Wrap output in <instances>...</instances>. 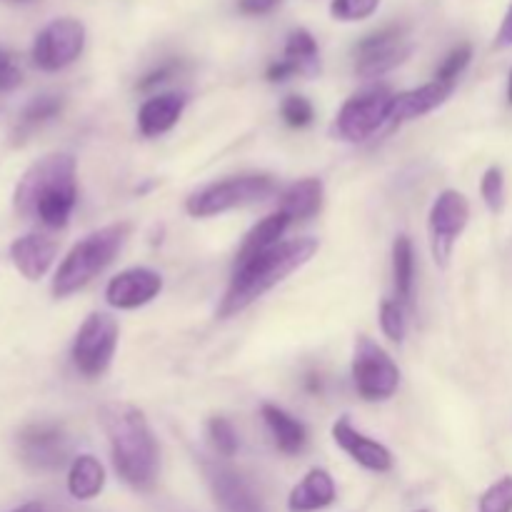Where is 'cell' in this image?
<instances>
[{
	"instance_id": "cell-2",
	"label": "cell",
	"mask_w": 512,
	"mask_h": 512,
	"mask_svg": "<svg viewBox=\"0 0 512 512\" xmlns=\"http://www.w3.org/2000/svg\"><path fill=\"white\" fill-rule=\"evenodd\" d=\"M100 425L108 435L115 473L133 490H153L160 470V450L148 418L133 403H108L100 408Z\"/></svg>"
},
{
	"instance_id": "cell-20",
	"label": "cell",
	"mask_w": 512,
	"mask_h": 512,
	"mask_svg": "<svg viewBox=\"0 0 512 512\" xmlns=\"http://www.w3.org/2000/svg\"><path fill=\"white\" fill-rule=\"evenodd\" d=\"M265 425H268L270 435H273L275 445L283 455H298L303 453L305 445H308V428L300 423L295 415H290L288 410L278 408L273 403H265L260 408Z\"/></svg>"
},
{
	"instance_id": "cell-33",
	"label": "cell",
	"mask_w": 512,
	"mask_h": 512,
	"mask_svg": "<svg viewBox=\"0 0 512 512\" xmlns=\"http://www.w3.org/2000/svg\"><path fill=\"white\" fill-rule=\"evenodd\" d=\"M280 115L290 128H308L315 118V108L303 95H288L280 105Z\"/></svg>"
},
{
	"instance_id": "cell-39",
	"label": "cell",
	"mask_w": 512,
	"mask_h": 512,
	"mask_svg": "<svg viewBox=\"0 0 512 512\" xmlns=\"http://www.w3.org/2000/svg\"><path fill=\"white\" fill-rule=\"evenodd\" d=\"M13 512H48V510H45L40 503H28V505H20V508H15Z\"/></svg>"
},
{
	"instance_id": "cell-27",
	"label": "cell",
	"mask_w": 512,
	"mask_h": 512,
	"mask_svg": "<svg viewBox=\"0 0 512 512\" xmlns=\"http://www.w3.org/2000/svg\"><path fill=\"white\" fill-rule=\"evenodd\" d=\"M208 440L220 458H233L240 448V438L233 423L228 418H220V415L208 420Z\"/></svg>"
},
{
	"instance_id": "cell-40",
	"label": "cell",
	"mask_w": 512,
	"mask_h": 512,
	"mask_svg": "<svg viewBox=\"0 0 512 512\" xmlns=\"http://www.w3.org/2000/svg\"><path fill=\"white\" fill-rule=\"evenodd\" d=\"M308 390H310V393H320V378H318V375H308Z\"/></svg>"
},
{
	"instance_id": "cell-23",
	"label": "cell",
	"mask_w": 512,
	"mask_h": 512,
	"mask_svg": "<svg viewBox=\"0 0 512 512\" xmlns=\"http://www.w3.org/2000/svg\"><path fill=\"white\" fill-rule=\"evenodd\" d=\"M105 488V468L95 455H78L68 470V493L75 500H93Z\"/></svg>"
},
{
	"instance_id": "cell-26",
	"label": "cell",
	"mask_w": 512,
	"mask_h": 512,
	"mask_svg": "<svg viewBox=\"0 0 512 512\" xmlns=\"http://www.w3.org/2000/svg\"><path fill=\"white\" fill-rule=\"evenodd\" d=\"M63 105H65V100L60 98V95H53V93L35 95V98L30 100L23 110H20L18 128H15V133L18 135L33 133V130L40 128V125H45V123H50L53 118H58L60 110H63Z\"/></svg>"
},
{
	"instance_id": "cell-9",
	"label": "cell",
	"mask_w": 512,
	"mask_h": 512,
	"mask_svg": "<svg viewBox=\"0 0 512 512\" xmlns=\"http://www.w3.org/2000/svg\"><path fill=\"white\" fill-rule=\"evenodd\" d=\"M85 25L78 18H55L35 35L30 58L38 70L58 73L83 55Z\"/></svg>"
},
{
	"instance_id": "cell-1",
	"label": "cell",
	"mask_w": 512,
	"mask_h": 512,
	"mask_svg": "<svg viewBox=\"0 0 512 512\" xmlns=\"http://www.w3.org/2000/svg\"><path fill=\"white\" fill-rule=\"evenodd\" d=\"M15 210L45 228H65L78 205V163L70 153H50L35 160L15 185Z\"/></svg>"
},
{
	"instance_id": "cell-17",
	"label": "cell",
	"mask_w": 512,
	"mask_h": 512,
	"mask_svg": "<svg viewBox=\"0 0 512 512\" xmlns=\"http://www.w3.org/2000/svg\"><path fill=\"white\" fill-rule=\"evenodd\" d=\"M453 90L455 85L440 83V80H430V83L420 85V88L393 95L388 123L400 125V123H408V120L423 118V115L433 113L435 108H440V105L453 95Z\"/></svg>"
},
{
	"instance_id": "cell-10",
	"label": "cell",
	"mask_w": 512,
	"mask_h": 512,
	"mask_svg": "<svg viewBox=\"0 0 512 512\" xmlns=\"http://www.w3.org/2000/svg\"><path fill=\"white\" fill-rule=\"evenodd\" d=\"M470 223V203L460 190H443L435 198L433 208L428 215V233L430 250L438 268H448L450 255H453L455 243L465 233Z\"/></svg>"
},
{
	"instance_id": "cell-42",
	"label": "cell",
	"mask_w": 512,
	"mask_h": 512,
	"mask_svg": "<svg viewBox=\"0 0 512 512\" xmlns=\"http://www.w3.org/2000/svg\"><path fill=\"white\" fill-rule=\"evenodd\" d=\"M15 3H30V0H15Z\"/></svg>"
},
{
	"instance_id": "cell-24",
	"label": "cell",
	"mask_w": 512,
	"mask_h": 512,
	"mask_svg": "<svg viewBox=\"0 0 512 512\" xmlns=\"http://www.w3.org/2000/svg\"><path fill=\"white\" fill-rule=\"evenodd\" d=\"M393 285L395 300L408 308L415 293V248L408 235H398L393 243Z\"/></svg>"
},
{
	"instance_id": "cell-16",
	"label": "cell",
	"mask_w": 512,
	"mask_h": 512,
	"mask_svg": "<svg viewBox=\"0 0 512 512\" xmlns=\"http://www.w3.org/2000/svg\"><path fill=\"white\" fill-rule=\"evenodd\" d=\"M55 258H58V243L43 233L20 235L10 243V260H13L15 270L33 283L48 275Z\"/></svg>"
},
{
	"instance_id": "cell-28",
	"label": "cell",
	"mask_w": 512,
	"mask_h": 512,
	"mask_svg": "<svg viewBox=\"0 0 512 512\" xmlns=\"http://www.w3.org/2000/svg\"><path fill=\"white\" fill-rule=\"evenodd\" d=\"M470 60H473V45H470V43L455 45V48L450 50L448 55H445L443 63H440L438 73H435V80H440V83L455 85V83H458L460 75L465 73V68L470 65Z\"/></svg>"
},
{
	"instance_id": "cell-35",
	"label": "cell",
	"mask_w": 512,
	"mask_h": 512,
	"mask_svg": "<svg viewBox=\"0 0 512 512\" xmlns=\"http://www.w3.org/2000/svg\"><path fill=\"white\" fill-rule=\"evenodd\" d=\"M283 0H238V10L243 15H268L273 13Z\"/></svg>"
},
{
	"instance_id": "cell-15",
	"label": "cell",
	"mask_w": 512,
	"mask_h": 512,
	"mask_svg": "<svg viewBox=\"0 0 512 512\" xmlns=\"http://www.w3.org/2000/svg\"><path fill=\"white\" fill-rule=\"evenodd\" d=\"M333 440L360 468L370 470V473H390L393 470V453L383 443H378V440L368 438L358 428H353V423L348 418L335 420Z\"/></svg>"
},
{
	"instance_id": "cell-37",
	"label": "cell",
	"mask_w": 512,
	"mask_h": 512,
	"mask_svg": "<svg viewBox=\"0 0 512 512\" xmlns=\"http://www.w3.org/2000/svg\"><path fill=\"white\" fill-rule=\"evenodd\" d=\"M293 75H298V70H295L293 65L283 58V60H278V63L268 65V73H265V78H268L270 83H285V80L293 78Z\"/></svg>"
},
{
	"instance_id": "cell-30",
	"label": "cell",
	"mask_w": 512,
	"mask_h": 512,
	"mask_svg": "<svg viewBox=\"0 0 512 512\" xmlns=\"http://www.w3.org/2000/svg\"><path fill=\"white\" fill-rule=\"evenodd\" d=\"M480 195H483L485 205H488L490 213H500L505 208V173L503 168L493 165L483 173L480 180Z\"/></svg>"
},
{
	"instance_id": "cell-41",
	"label": "cell",
	"mask_w": 512,
	"mask_h": 512,
	"mask_svg": "<svg viewBox=\"0 0 512 512\" xmlns=\"http://www.w3.org/2000/svg\"><path fill=\"white\" fill-rule=\"evenodd\" d=\"M508 103L512 105V68H510V78H508Z\"/></svg>"
},
{
	"instance_id": "cell-43",
	"label": "cell",
	"mask_w": 512,
	"mask_h": 512,
	"mask_svg": "<svg viewBox=\"0 0 512 512\" xmlns=\"http://www.w3.org/2000/svg\"><path fill=\"white\" fill-rule=\"evenodd\" d=\"M418 512H430V510H418Z\"/></svg>"
},
{
	"instance_id": "cell-8",
	"label": "cell",
	"mask_w": 512,
	"mask_h": 512,
	"mask_svg": "<svg viewBox=\"0 0 512 512\" xmlns=\"http://www.w3.org/2000/svg\"><path fill=\"white\" fill-rule=\"evenodd\" d=\"M390 103H393V93L383 85L350 95L343 108L338 110L333 133L345 143H363V140L373 138L388 123Z\"/></svg>"
},
{
	"instance_id": "cell-5",
	"label": "cell",
	"mask_w": 512,
	"mask_h": 512,
	"mask_svg": "<svg viewBox=\"0 0 512 512\" xmlns=\"http://www.w3.org/2000/svg\"><path fill=\"white\" fill-rule=\"evenodd\" d=\"M275 190V180L265 173L235 175V178L215 180L205 188L195 190L185 200V210L193 218H215L228 210L243 208V205L260 203Z\"/></svg>"
},
{
	"instance_id": "cell-12",
	"label": "cell",
	"mask_w": 512,
	"mask_h": 512,
	"mask_svg": "<svg viewBox=\"0 0 512 512\" xmlns=\"http://www.w3.org/2000/svg\"><path fill=\"white\" fill-rule=\"evenodd\" d=\"M18 453L28 468L50 473L68 463V435L58 423L25 425L18 433Z\"/></svg>"
},
{
	"instance_id": "cell-7",
	"label": "cell",
	"mask_w": 512,
	"mask_h": 512,
	"mask_svg": "<svg viewBox=\"0 0 512 512\" xmlns=\"http://www.w3.org/2000/svg\"><path fill=\"white\" fill-rule=\"evenodd\" d=\"M353 385L358 395L368 403H383L390 400L400 388V368L395 360L385 353L383 345L375 343L368 335H360L355 340L353 365Z\"/></svg>"
},
{
	"instance_id": "cell-38",
	"label": "cell",
	"mask_w": 512,
	"mask_h": 512,
	"mask_svg": "<svg viewBox=\"0 0 512 512\" xmlns=\"http://www.w3.org/2000/svg\"><path fill=\"white\" fill-rule=\"evenodd\" d=\"M510 45H512V3L508 13H505L503 23H500L498 35H495V48H510Z\"/></svg>"
},
{
	"instance_id": "cell-3",
	"label": "cell",
	"mask_w": 512,
	"mask_h": 512,
	"mask_svg": "<svg viewBox=\"0 0 512 512\" xmlns=\"http://www.w3.org/2000/svg\"><path fill=\"white\" fill-rule=\"evenodd\" d=\"M318 248V238L283 240V243L275 245L268 253L258 255V258L248 260V263L235 265L228 290H225L223 300H220L218 318L225 320L243 313V310L250 308L255 300L263 298L268 290H273L275 285H280L285 278H290L295 270H300L305 263H310L313 255L318 253Z\"/></svg>"
},
{
	"instance_id": "cell-31",
	"label": "cell",
	"mask_w": 512,
	"mask_h": 512,
	"mask_svg": "<svg viewBox=\"0 0 512 512\" xmlns=\"http://www.w3.org/2000/svg\"><path fill=\"white\" fill-rule=\"evenodd\" d=\"M478 512H512V475L500 478L480 495Z\"/></svg>"
},
{
	"instance_id": "cell-6",
	"label": "cell",
	"mask_w": 512,
	"mask_h": 512,
	"mask_svg": "<svg viewBox=\"0 0 512 512\" xmlns=\"http://www.w3.org/2000/svg\"><path fill=\"white\" fill-rule=\"evenodd\" d=\"M118 338L120 325L113 315L90 313L75 333L73 348H70L75 370L88 380L108 373L115 350H118Z\"/></svg>"
},
{
	"instance_id": "cell-36",
	"label": "cell",
	"mask_w": 512,
	"mask_h": 512,
	"mask_svg": "<svg viewBox=\"0 0 512 512\" xmlns=\"http://www.w3.org/2000/svg\"><path fill=\"white\" fill-rule=\"evenodd\" d=\"M173 73H175V65H173V63L160 65V68L150 70L148 75H143V80H140V83H138V90H153V88H158V85L165 83V80H168Z\"/></svg>"
},
{
	"instance_id": "cell-22",
	"label": "cell",
	"mask_w": 512,
	"mask_h": 512,
	"mask_svg": "<svg viewBox=\"0 0 512 512\" xmlns=\"http://www.w3.org/2000/svg\"><path fill=\"white\" fill-rule=\"evenodd\" d=\"M325 200V188L320 178H303L290 185L280 195V213L288 215L290 220H310L320 213Z\"/></svg>"
},
{
	"instance_id": "cell-11",
	"label": "cell",
	"mask_w": 512,
	"mask_h": 512,
	"mask_svg": "<svg viewBox=\"0 0 512 512\" xmlns=\"http://www.w3.org/2000/svg\"><path fill=\"white\" fill-rule=\"evenodd\" d=\"M410 53H413V43L408 40L405 28H400V25H385V28L365 35L355 45V73L360 78H380L388 70L405 63L410 58Z\"/></svg>"
},
{
	"instance_id": "cell-29",
	"label": "cell",
	"mask_w": 512,
	"mask_h": 512,
	"mask_svg": "<svg viewBox=\"0 0 512 512\" xmlns=\"http://www.w3.org/2000/svg\"><path fill=\"white\" fill-rule=\"evenodd\" d=\"M380 330L385 338L393 343H403L405 333H408V318H405V308L398 300H383L380 305Z\"/></svg>"
},
{
	"instance_id": "cell-18",
	"label": "cell",
	"mask_w": 512,
	"mask_h": 512,
	"mask_svg": "<svg viewBox=\"0 0 512 512\" xmlns=\"http://www.w3.org/2000/svg\"><path fill=\"white\" fill-rule=\"evenodd\" d=\"M185 105H188V95L185 93H160L145 100L138 110V130L143 138H158L168 130L175 128V123L183 115Z\"/></svg>"
},
{
	"instance_id": "cell-14",
	"label": "cell",
	"mask_w": 512,
	"mask_h": 512,
	"mask_svg": "<svg viewBox=\"0 0 512 512\" xmlns=\"http://www.w3.org/2000/svg\"><path fill=\"white\" fill-rule=\"evenodd\" d=\"M205 478L213 490L215 503L225 512H265L253 485L223 463H205Z\"/></svg>"
},
{
	"instance_id": "cell-25",
	"label": "cell",
	"mask_w": 512,
	"mask_h": 512,
	"mask_svg": "<svg viewBox=\"0 0 512 512\" xmlns=\"http://www.w3.org/2000/svg\"><path fill=\"white\" fill-rule=\"evenodd\" d=\"M285 60L298 70V75H313L320 73V55H318V40L308 33V30L298 28L288 35L285 40Z\"/></svg>"
},
{
	"instance_id": "cell-13",
	"label": "cell",
	"mask_w": 512,
	"mask_h": 512,
	"mask_svg": "<svg viewBox=\"0 0 512 512\" xmlns=\"http://www.w3.org/2000/svg\"><path fill=\"white\" fill-rule=\"evenodd\" d=\"M163 290V275L153 268H128L105 285V300L115 310H138Z\"/></svg>"
},
{
	"instance_id": "cell-34",
	"label": "cell",
	"mask_w": 512,
	"mask_h": 512,
	"mask_svg": "<svg viewBox=\"0 0 512 512\" xmlns=\"http://www.w3.org/2000/svg\"><path fill=\"white\" fill-rule=\"evenodd\" d=\"M23 83V68L10 50L0 48V93H10Z\"/></svg>"
},
{
	"instance_id": "cell-21",
	"label": "cell",
	"mask_w": 512,
	"mask_h": 512,
	"mask_svg": "<svg viewBox=\"0 0 512 512\" xmlns=\"http://www.w3.org/2000/svg\"><path fill=\"white\" fill-rule=\"evenodd\" d=\"M290 223H293V220H290L285 213H280V210H275V213H270L268 218L260 220V223L245 235L243 245H240L238 255H235V265L248 263V260L258 258V255L268 253V250H273L275 245L283 243L280 238H283L285 230L290 228Z\"/></svg>"
},
{
	"instance_id": "cell-32",
	"label": "cell",
	"mask_w": 512,
	"mask_h": 512,
	"mask_svg": "<svg viewBox=\"0 0 512 512\" xmlns=\"http://www.w3.org/2000/svg\"><path fill=\"white\" fill-rule=\"evenodd\" d=\"M380 8V0H333L330 3V15L343 23H358V20L370 18Z\"/></svg>"
},
{
	"instance_id": "cell-4",
	"label": "cell",
	"mask_w": 512,
	"mask_h": 512,
	"mask_svg": "<svg viewBox=\"0 0 512 512\" xmlns=\"http://www.w3.org/2000/svg\"><path fill=\"white\" fill-rule=\"evenodd\" d=\"M128 235L130 223H113L78 240L53 275L55 298H70L78 290H83L85 285L93 283L118 258Z\"/></svg>"
},
{
	"instance_id": "cell-19",
	"label": "cell",
	"mask_w": 512,
	"mask_h": 512,
	"mask_svg": "<svg viewBox=\"0 0 512 512\" xmlns=\"http://www.w3.org/2000/svg\"><path fill=\"white\" fill-rule=\"evenodd\" d=\"M335 498H338V488H335L333 475L323 468H313L290 490L288 508L290 512H318L330 508Z\"/></svg>"
}]
</instances>
